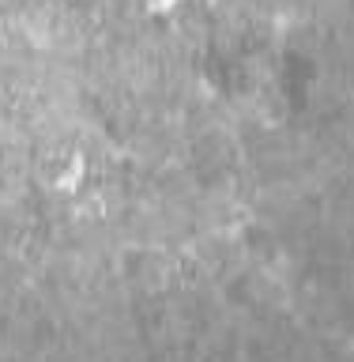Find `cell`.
Segmentation results:
<instances>
[{"label": "cell", "mask_w": 354, "mask_h": 362, "mask_svg": "<svg viewBox=\"0 0 354 362\" xmlns=\"http://www.w3.org/2000/svg\"><path fill=\"white\" fill-rule=\"evenodd\" d=\"M83 185V158H72V163L64 166V174L57 177V189H64V192H72Z\"/></svg>", "instance_id": "obj_1"}]
</instances>
